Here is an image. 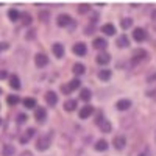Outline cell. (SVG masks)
I'll return each mask as SVG.
<instances>
[{"label":"cell","instance_id":"ba28073f","mask_svg":"<svg viewBox=\"0 0 156 156\" xmlns=\"http://www.w3.org/2000/svg\"><path fill=\"white\" fill-rule=\"evenodd\" d=\"M129 106H131V101H129L128 98H122V100H119L115 103V108L119 111H126V109H129Z\"/></svg>","mask_w":156,"mask_h":156},{"label":"cell","instance_id":"ab89813d","mask_svg":"<svg viewBox=\"0 0 156 156\" xmlns=\"http://www.w3.org/2000/svg\"><path fill=\"white\" fill-rule=\"evenodd\" d=\"M61 89H62V92H66V94H69V92H70V90H69V87H67V86H62Z\"/></svg>","mask_w":156,"mask_h":156},{"label":"cell","instance_id":"5bb4252c","mask_svg":"<svg viewBox=\"0 0 156 156\" xmlns=\"http://www.w3.org/2000/svg\"><path fill=\"white\" fill-rule=\"evenodd\" d=\"M34 117H36L37 122H44L45 117H47V111H45L44 108H37V109L34 111Z\"/></svg>","mask_w":156,"mask_h":156},{"label":"cell","instance_id":"30bf717a","mask_svg":"<svg viewBox=\"0 0 156 156\" xmlns=\"http://www.w3.org/2000/svg\"><path fill=\"white\" fill-rule=\"evenodd\" d=\"M45 101L48 103L50 106H55L56 103H58V95H56L55 92H51V90H50V92L45 94Z\"/></svg>","mask_w":156,"mask_h":156},{"label":"cell","instance_id":"7bdbcfd3","mask_svg":"<svg viewBox=\"0 0 156 156\" xmlns=\"http://www.w3.org/2000/svg\"><path fill=\"white\" fill-rule=\"evenodd\" d=\"M0 123H2V119H0Z\"/></svg>","mask_w":156,"mask_h":156},{"label":"cell","instance_id":"f546056e","mask_svg":"<svg viewBox=\"0 0 156 156\" xmlns=\"http://www.w3.org/2000/svg\"><path fill=\"white\" fill-rule=\"evenodd\" d=\"M90 90L89 89H81V94H80V97H81V100H84V101H89L90 100Z\"/></svg>","mask_w":156,"mask_h":156},{"label":"cell","instance_id":"4fadbf2b","mask_svg":"<svg viewBox=\"0 0 156 156\" xmlns=\"http://www.w3.org/2000/svg\"><path fill=\"white\" fill-rule=\"evenodd\" d=\"M109 59H111L109 53H100V55H97V58H95V61L100 64V66H105V64H108Z\"/></svg>","mask_w":156,"mask_h":156},{"label":"cell","instance_id":"8d00e7d4","mask_svg":"<svg viewBox=\"0 0 156 156\" xmlns=\"http://www.w3.org/2000/svg\"><path fill=\"white\" fill-rule=\"evenodd\" d=\"M8 48V44L6 42H0V50H6Z\"/></svg>","mask_w":156,"mask_h":156},{"label":"cell","instance_id":"9c48e42d","mask_svg":"<svg viewBox=\"0 0 156 156\" xmlns=\"http://www.w3.org/2000/svg\"><path fill=\"white\" fill-rule=\"evenodd\" d=\"M33 136H34V128H28L27 131L20 136V144H27V142H28Z\"/></svg>","mask_w":156,"mask_h":156},{"label":"cell","instance_id":"9a60e30c","mask_svg":"<svg viewBox=\"0 0 156 156\" xmlns=\"http://www.w3.org/2000/svg\"><path fill=\"white\" fill-rule=\"evenodd\" d=\"M106 45H108V42H106L103 37H97V39H94V47H95L97 50H105Z\"/></svg>","mask_w":156,"mask_h":156},{"label":"cell","instance_id":"74e56055","mask_svg":"<svg viewBox=\"0 0 156 156\" xmlns=\"http://www.w3.org/2000/svg\"><path fill=\"white\" fill-rule=\"evenodd\" d=\"M19 156H33V153H31V151H23V153H20Z\"/></svg>","mask_w":156,"mask_h":156},{"label":"cell","instance_id":"d4e9b609","mask_svg":"<svg viewBox=\"0 0 156 156\" xmlns=\"http://www.w3.org/2000/svg\"><path fill=\"white\" fill-rule=\"evenodd\" d=\"M120 25H122V28H123V30H128V28H131V27H133V19H129V17H125V19H122Z\"/></svg>","mask_w":156,"mask_h":156},{"label":"cell","instance_id":"6da1fadb","mask_svg":"<svg viewBox=\"0 0 156 156\" xmlns=\"http://www.w3.org/2000/svg\"><path fill=\"white\" fill-rule=\"evenodd\" d=\"M50 144H51V133L39 137L37 142H36V148H37L39 151H45V150L50 147Z\"/></svg>","mask_w":156,"mask_h":156},{"label":"cell","instance_id":"484cf974","mask_svg":"<svg viewBox=\"0 0 156 156\" xmlns=\"http://www.w3.org/2000/svg\"><path fill=\"white\" fill-rule=\"evenodd\" d=\"M80 84H81V81L78 80V78H75V80H72V81L67 84V87H69V90L72 92V90H75V89H78V87H80Z\"/></svg>","mask_w":156,"mask_h":156},{"label":"cell","instance_id":"60d3db41","mask_svg":"<svg viewBox=\"0 0 156 156\" xmlns=\"http://www.w3.org/2000/svg\"><path fill=\"white\" fill-rule=\"evenodd\" d=\"M151 17H153V19H154V20H156V9H154V11H153V12H151Z\"/></svg>","mask_w":156,"mask_h":156},{"label":"cell","instance_id":"3957f363","mask_svg":"<svg viewBox=\"0 0 156 156\" xmlns=\"http://www.w3.org/2000/svg\"><path fill=\"white\" fill-rule=\"evenodd\" d=\"M147 58V51L145 50H136L134 53H133V64H139L140 61H144Z\"/></svg>","mask_w":156,"mask_h":156},{"label":"cell","instance_id":"277c9868","mask_svg":"<svg viewBox=\"0 0 156 156\" xmlns=\"http://www.w3.org/2000/svg\"><path fill=\"white\" fill-rule=\"evenodd\" d=\"M112 144H114L115 150H123V147L126 144V139H125V136H115L114 140H112Z\"/></svg>","mask_w":156,"mask_h":156},{"label":"cell","instance_id":"52a82bcc","mask_svg":"<svg viewBox=\"0 0 156 156\" xmlns=\"http://www.w3.org/2000/svg\"><path fill=\"white\" fill-rule=\"evenodd\" d=\"M56 23L59 25V27H62V28H66L67 25H70V23H72V19H70V16H67V14H61V16L58 17Z\"/></svg>","mask_w":156,"mask_h":156},{"label":"cell","instance_id":"8992f818","mask_svg":"<svg viewBox=\"0 0 156 156\" xmlns=\"http://www.w3.org/2000/svg\"><path fill=\"white\" fill-rule=\"evenodd\" d=\"M34 62H36L37 67H44V66H47V64H48V58L44 53H37L36 58H34Z\"/></svg>","mask_w":156,"mask_h":156},{"label":"cell","instance_id":"5b68a950","mask_svg":"<svg viewBox=\"0 0 156 156\" xmlns=\"http://www.w3.org/2000/svg\"><path fill=\"white\" fill-rule=\"evenodd\" d=\"M86 51H87V48H86V44H83V42H78L73 45V53L78 56H84Z\"/></svg>","mask_w":156,"mask_h":156},{"label":"cell","instance_id":"4316f807","mask_svg":"<svg viewBox=\"0 0 156 156\" xmlns=\"http://www.w3.org/2000/svg\"><path fill=\"white\" fill-rule=\"evenodd\" d=\"M75 106H76V101L75 100H67L66 103H64V109H66V111H73L75 109Z\"/></svg>","mask_w":156,"mask_h":156},{"label":"cell","instance_id":"44dd1931","mask_svg":"<svg viewBox=\"0 0 156 156\" xmlns=\"http://www.w3.org/2000/svg\"><path fill=\"white\" fill-rule=\"evenodd\" d=\"M98 78H100L101 81H108L109 78H111V70H108V69L100 70V72H98Z\"/></svg>","mask_w":156,"mask_h":156},{"label":"cell","instance_id":"83f0119b","mask_svg":"<svg viewBox=\"0 0 156 156\" xmlns=\"http://www.w3.org/2000/svg\"><path fill=\"white\" fill-rule=\"evenodd\" d=\"M6 101H8V105H11V106H16L17 103L20 101V98H19L17 95H8Z\"/></svg>","mask_w":156,"mask_h":156},{"label":"cell","instance_id":"4dcf8cb0","mask_svg":"<svg viewBox=\"0 0 156 156\" xmlns=\"http://www.w3.org/2000/svg\"><path fill=\"white\" fill-rule=\"evenodd\" d=\"M89 11H90V5H87V3H81L78 6V12H80V14H86Z\"/></svg>","mask_w":156,"mask_h":156},{"label":"cell","instance_id":"f1b7e54d","mask_svg":"<svg viewBox=\"0 0 156 156\" xmlns=\"http://www.w3.org/2000/svg\"><path fill=\"white\" fill-rule=\"evenodd\" d=\"M72 70H73L75 75H83L84 73V66H83V64H75Z\"/></svg>","mask_w":156,"mask_h":156},{"label":"cell","instance_id":"8fae6325","mask_svg":"<svg viewBox=\"0 0 156 156\" xmlns=\"http://www.w3.org/2000/svg\"><path fill=\"white\" fill-rule=\"evenodd\" d=\"M92 112H94L92 106H89V105L83 106L80 109V119H87V117H90V114H92Z\"/></svg>","mask_w":156,"mask_h":156},{"label":"cell","instance_id":"d590c367","mask_svg":"<svg viewBox=\"0 0 156 156\" xmlns=\"http://www.w3.org/2000/svg\"><path fill=\"white\" fill-rule=\"evenodd\" d=\"M6 76H8L6 70H0V80H3V78H6Z\"/></svg>","mask_w":156,"mask_h":156},{"label":"cell","instance_id":"cb8c5ba5","mask_svg":"<svg viewBox=\"0 0 156 156\" xmlns=\"http://www.w3.org/2000/svg\"><path fill=\"white\" fill-rule=\"evenodd\" d=\"M23 106H25V108H28V109H33V108L36 106V100L31 98V97L25 98V100H23Z\"/></svg>","mask_w":156,"mask_h":156},{"label":"cell","instance_id":"e575fe53","mask_svg":"<svg viewBox=\"0 0 156 156\" xmlns=\"http://www.w3.org/2000/svg\"><path fill=\"white\" fill-rule=\"evenodd\" d=\"M137 156H150V150H148V148H145L144 151H140Z\"/></svg>","mask_w":156,"mask_h":156},{"label":"cell","instance_id":"ffe728a7","mask_svg":"<svg viewBox=\"0 0 156 156\" xmlns=\"http://www.w3.org/2000/svg\"><path fill=\"white\" fill-rule=\"evenodd\" d=\"M101 31L105 34H108V36H111V34L115 33V28H114L112 23H106V25H103V27H101Z\"/></svg>","mask_w":156,"mask_h":156},{"label":"cell","instance_id":"ac0fdd59","mask_svg":"<svg viewBox=\"0 0 156 156\" xmlns=\"http://www.w3.org/2000/svg\"><path fill=\"white\" fill-rule=\"evenodd\" d=\"M95 150L97 151H106L108 150V142L105 139H100L97 144H95Z\"/></svg>","mask_w":156,"mask_h":156},{"label":"cell","instance_id":"603a6c76","mask_svg":"<svg viewBox=\"0 0 156 156\" xmlns=\"http://www.w3.org/2000/svg\"><path fill=\"white\" fill-rule=\"evenodd\" d=\"M14 147H12V145H9V144H6L5 147H3V150H2V154L3 156H12V154H14Z\"/></svg>","mask_w":156,"mask_h":156},{"label":"cell","instance_id":"7402d4cb","mask_svg":"<svg viewBox=\"0 0 156 156\" xmlns=\"http://www.w3.org/2000/svg\"><path fill=\"white\" fill-rule=\"evenodd\" d=\"M117 44H119V47H128L129 45V39L126 34H122L119 39H117Z\"/></svg>","mask_w":156,"mask_h":156},{"label":"cell","instance_id":"1f68e13d","mask_svg":"<svg viewBox=\"0 0 156 156\" xmlns=\"http://www.w3.org/2000/svg\"><path fill=\"white\" fill-rule=\"evenodd\" d=\"M20 17H22L23 25H30V23H31V16L28 14V12H23V14H20Z\"/></svg>","mask_w":156,"mask_h":156},{"label":"cell","instance_id":"2e32d148","mask_svg":"<svg viewBox=\"0 0 156 156\" xmlns=\"http://www.w3.org/2000/svg\"><path fill=\"white\" fill-rule=\"evenodd\" d=\"M9 86L12 87V89H19L20 87V81H19V76L17 75H11L9 76Z\"/></svg>","mask_w":156,"mask_h":156},{"label":"cell","instance_id":"f35d334b","mask_svg":"<svg viewBox=\"0 0 156 156\" xmlns=\"http://www.w3.org/2000/svg\"><path fill=\"white\" fill-rule=\"evenodd\" d=\"M147 80H148L150 83H151V80H156V73H153V75H150V76L147 78Z\"/></svg>","mask_w":156,"mask_h":156},{"label":"cell","instance_id":"d6a6232c","mask_svg":"<svg viewBox=\"0 0 156 156\" xmlns=\"http://www.w3.org/2000/svg\"><path fill=\"white\" fill-rule=\"evenodd\" d=\"M27 119H28V117L25 115V114H19L17 115V123H25V122H27Z\"/></svg>","mask_w":156,"mask_h":156},{"label":"cell","instance_id":"b9f144b4","mask_svg":"<svg viewBox=\"0 0 156 156\" xmlns=\"http://www.w3.org/2000/svg\"><path fill=\"white\" fill-rule=\"evenodd\" d=\"M0 94H2V89H0Z\"/></svg>","mask_w":156,"mask_h":156},{"label":"cell","instance_id":"7a4b0ae2","mask_svg":"<svg viewBox=\"0 0 156 156\" xmlns=\"http://www.w3.org/2000/svg\"><path fill=\"white\" fill-rule=\"evenodd\" d=\"M133 37H134L136 42H142V41H145V39H147V31L144 28H136L133 31Z\"/></svg>","mask_w":156,"mask_h":156},{"label":"cell","instance_id":"e0dca14e","mask_svg":"<svg viewBox=\"0 0 156 156\" xmlns=\"http://www.w3.org/2000/svg\"><path fill=\"white\" fill-rule=\"evenodd\" d=\"M98 126H100V129L103 133H111V123L106 120V119H103L100 123H98Z\"/></svg>","mask_w":156,"mask_h":156},{"label":"cell","instance_id":"7c38bea8","mask_svg":"<svg viewBox=\"0 0 156 156\" xmlns=\"http://www.w3.org/2000/svg\"><path fill=\"white\" fill-rule=\"evenodd\" d=\"M51 50H53V55L56 56V58H62L64 56V47H62V44H53V47H51Z\"/></svg>","mask_w":156,"mask_h":156},{"label":"cell","instance_id":"d6986e66","mask_svg":"<svg viewBox=\"0 0 156 156\" xmlns=\"http://www.w3.org/2000/svg\"><path fill=\"white\" fill-rule=\"evenodd\" d=\"M8 17H9V20H11V22H16V20H19V17H20V12H19L17 9L12 8V9H9V11H8Z\"/></svg>","mask_w":156,"mask_h":156},{"label":"cell","instance_id":"836d02e7","mask_svg":"<svg viewBox=\"0 0 156 156\" xmlns=\"http://www.w3.org/2000/svg\"><path fill=\"white\" fill-rule=\"evenodd\" d=\"M39 17H41L44 22L47 20V17H48V12H39Z\"/></svg>","mask_w":156,"mask_h":156}]
</instances>
